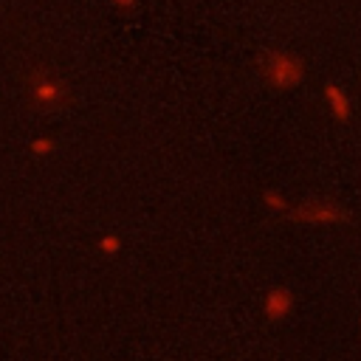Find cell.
I'll use <instances>...</instances> for the list:
<instances>
[{"label":"cell","mask_w":361,"mask_h":361,"mask_svg":"<svg viewBox=\"0 0 361 361\" xmlns=\"http://www.w3.org/2000/svg\"><path fill=\"white\" fill-rule=\"evenodd\" d=\"M293 223H305V226H344L353 223V214L344 203H338L336 197H307L299 200L288 209L285 214Z\"/></svg>","instance_id":"obj_1"},{"label":"cell","mask_w":361,"mask_h":361,"mask_svg":"<svg viewBox=\"0 0 361 361\" xmlns=\"http://www.w3.org/2000/svg\"><path fill=\"white\" fill-rule=\"evenodd\" d=\"M259 73L265 79V85L276 87V90H293L302 85L305 79V62L290 54V51H268L259 62Z\"/></svg>","instance_id":"obj_2"},{"label":"cell","mask_w":361,"mask_h":361,"mask_svg":"<svg viewBox=\"0 0 361 361\" xmlns=\"http://www.w3.org/2000/svg\"><path fill=\"white\" fill-rule=\"evenodd\" d=\"M31 96H34V102L42 104V107H56V104H62V102L68 99V85L59 82L56 76L45 73V71H39V73L31 79Z\"/></svg>","instance_id":"obj_3"},{"label":"cell","mask_w":361,"mask_h":361,"mask_svg":"<svg viewBox=\"0 0 361 361\" xmlns=\"http://www.w3.org/2000/svg\"><path fill=\"white\" fill-rule=\"evenodd\" d=\"M290 310H293V290H290V288L276 285V288H271V290L265 293V299H262V313H265L268 322H282V319L290 316Z\"/></svg>","instance_id":"obj_4"},{"label":"cell","mask_w":361,"mask_h":361,"mask_svg":"<svg viewBox=\"0 0 361 361\" xmlns=\"http://www.w3.org/2000/svg\"><path fill=\"white\" fill-rule=\"evenodd\" d=\"M322 99H324V104H327V110H330V116L336 121H341V124L350 121V116H353V99H350V93L338 82H327L322 87Z\"/></svg>","instance_id":"obj_5"},{"label":"cell","mask_w":361,"mask_h":361,"mask_svg":"<svg viewBox=\"0 0 361 361\" xmlns=\"http://www.w3.org/2000/svg\"><path fill=\"white\" fill-rule=\"evenodd\" d=\"M262 203H265L271 212H279V214H288V209H290L288 197H285L279 189H265V192H262Z\"/></svg>","instance_id":"obj_6"},{"label":"cell","mask_w":361,"mask_h":361,"mask_svg":"<svg viewBox=\"0 0 361 361\" xmlns=\"http://www.w3.org/2000/svg\"><path fill=\"white\" fill-rule=\"evenodd\" d=\"M99 248H102L104 254H118V251H121V237H116V234H104V237L99 240Z\"/></svg>","instance_id":"obj_7"},{"label":"cell","mask_w":361,"mask_h":361,"mask_svg":"<svg viewBox=\"0 0 361 361\" xmlns=\"http://www.w3.org/2000/svg\"><path fill=\"white\" fill-rule=\"evenodd\" d=\"M56 149V141H51V138H37V141H31V152L34 155H51Z\"/></svg>","instance_id":"obj_8"},{"label":"cell","mask_w":361,"mask_h":361,"mask_svg":"<svg viewBox=\"0 0 361 361\" xmlns=\"http://www.w3.org/2000/svg\"><path fill=\"white\" fill-rule=\"evenodd\" d=\"M110 3H113V6H118V8H133L138 0H110Z\"/></svg>","instance_id":"obj_9"}]
</instances>
